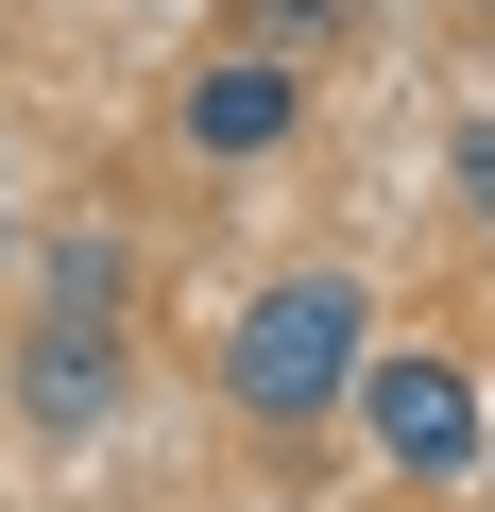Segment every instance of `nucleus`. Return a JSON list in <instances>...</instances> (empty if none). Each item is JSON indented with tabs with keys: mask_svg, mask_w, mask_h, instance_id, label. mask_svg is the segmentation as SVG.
Instances as JSON below:
<instances>
[{
	"mask_svg": "<svg viewBox=\"0 0 495 512\" xmlns=\"http://www.w3.org/2000/svg\"><path fill=\"white\" fill-rule=\"evenodd\" d=\"M359 444H376V478L461 495V478H478V444H495L478 359H461V342H376V376H359Z\"/></svg>",
	"mask_w": 495,
	"mask_h": 512,
	"instance_id": "2",
	"label": "nucleus"
},
{
	"mask_svg": "<svg viewBox=\"0 0 495 512\" xmlns=\"http://www.w3.org/2000/svg\"><path fill=\"white\" fill-rule=\"evenodd\" d=\"M325 35H342V0H239V52H308L325 69Z\"/></svg>",
	"mask_w": 495,
	"mask_h": 512,
	"instance_id": "7",
	"label": "nucleus"
},
{
	"mask_svg": "<svg viewBox=\"0 0 495 512\" xmlns=\"http://www.w3.org/2000/svg\"><path fill=\"white\" fill-rule=\"evenodd\" d=\"M444 205L495 239V103H461V120H444Z\"/></svg>",
	"mask_w": 495,
	"mask_h": 512,
	"instance_id": "6",
	"label": "nucleus"
},
{
	"mask_svg": "<svg viewBox=\"0 0 495 512\" xmlns=\"http://www.w3.org/2000/svg\"><path fill=\"white\" fill-rule=\"evenodd\" d=\"M444 18H495V0H444Z\"/></svg>",
	"mask_w": 495,
	"mask_h": 512,
	"instance_id": "9",
	"label": "nucleus"
},
{
	"mask_svg": "<svg viewBox=\"0 0 495 512\" xmlns=\"http://www.w3.org/2000/svg\"><path fill=\"white\" fill-rule=\"evenodd\" d=\"M171 154L188 171H274V154H308V52H188L171 69Z\"/></svg>",
	"mask_w": 495,
	"mask_h": 512,
	"instance_id": "3",
	"label": "nucleus"
},
{
	"mask_svg": "<svg viewBox=\"0 0 495 512\" xmlns=\"http://www.w3.org/2000/svg\"><path fill=\"white\" fill-rule=\"evenodd\" d=\"M18 427L35 444H103L120 410H137V325H18Z\"/></svg>",
	"mask_w": 495,
	"mask_h": 512,
	"instance_id": "4",
	"label": "nucleus"
},
{
	"mask_svg": "<svg viewBox=\"0 0 495 512\" xmlns=\"http://www.w3.org/2000/svg\"><path fill=\"white\" fill-rule=\"evenodd\" d=\"M239 512H308V495H239Z\"/></svg>",
	"mask_w": 495,
	"mask_h": 512,
	"instance_id": "8",
	"label": "nucleus"
},
{
	"mask_svg": "<svg viewBox=\"0 0 495 512\" xmlns=\"http://www.w3.org/2000/svg\"><path fill=\"white\" fill-rule=\"evenodd\" d=\"M359 376H376V274H359V256H291V274H257V291L222 308V342H205L222 427H257V444L342 427Z\"/></svg>",
	"mask_w": 495,
	"mask_h": 512,
	"instance_id": "1",
	"label": "nucleus"
},
{
	"mask_svg": "<svg viewBox=\"0 0 495 512\" xmlns=\"http://www.w3.org/2000/svg\"><path fill=\"white\" fill-rule=\"evenodd\" d=\"M35 325H137V222L120 205H69L35 239Z\"/></svg>",
	"mask_w": 495,
	"mask_h": 512,
	"instance_id": "5",
	"label": "nucleus"
}]
</instances>
